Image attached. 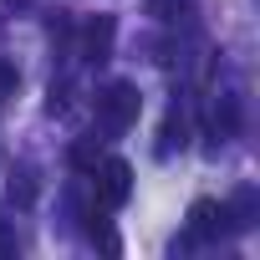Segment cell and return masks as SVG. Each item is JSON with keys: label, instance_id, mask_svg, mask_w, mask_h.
<instances>
[{"label": "cell", "instance_id": "obj_1", "mask_svg": "<svg viewBox=\"0 0 260 260\" xmlns=\"http://www.w3.org/2000/svg\"><path fill=\"white\" fill-rule=\"evenodd\" d=\"M138 112H143V97L133 82H112L97 92V127L102 133H127L138 122Z\"/></svg>", "mask_w": 260, "mask_h": 260}, {"label": "cell", "instance_id": "obj_2", "mask_svg": "<svg viewBox=\"0 0 260 260\" xmlns=\"http://www.w3.org/2000/svg\"><path fill=\"white\" fill-rule=\"evenodd\" d=\"M97 194H102V204L107 209H117V204H127V194H133V169H127V158H102L97 164Z\"/></svg>", "mask_w": 260, "mask_h": 260}, {"label": "cell", "instance_id": "obj_3", "mask_svg": "<svg viewBox=\"0 0 260 260\" xmlns=\"http://www.w3.org/2000/svg\"><path fill=\"white\" fill-rule=\"evenodd\" d=\"M230 230V209L214 204V199H194L189 204V235L194 240H219Z\"/></svg>", "mask_w": 260, "mask_h": 260}, {"label": "cell", "instance_id": "obj_4", "mask_svg": "<svg viewBox=\"0 0 260 260\" xmlns=\"http://www.w3.org/2000/svg\"><path fill=\"white\" fill-rule=\"evenodd\" d=\"M112 36H117V21H112V16H92L87 31H82V56H87V61H107Z\"/></svg>", "mask_w": 260, "mask_h": 260}, {"label": "cell", "instance_id": "obj_5", "mask_svg": "<svg viewBox=\"0 0 260 260\" xmlns=\"http://www.w3.org/2000/svg\"><path fill=\"white\" fill-rule=\"evenodd\" d=\"M189 143V122L179 117V112H169V122H164V143H158V153H174V148H184Z\"/></svg>", "mask_w": 260, "mask_h": 260}, {"label": "cell", "instance_id": "obj_6", "mask_svg": "<svg viewBox=\"0 0 260 260\" xmlns=\"http://www.w3.org/2000/svg\"><path fill=\"white\" fill-rule=\"evenodd\" d=\"M31 199H36V179H31V169L11 174V204H31Z\"/></svg>", "mask_w": 260, "mask_h": 260}, {"label": "cell", "instance_id": "obj_7", "mask_svg": "<svg viewBox=\"0 0 260 260\" xmlns=\"http://www.w3.org/2000/svg\"><path fill=\"white\" fill-rule=\"evenodd\" d=\"M189 6H184V0H148V16L153 21H174V16H184Z\"/></svg>", "mask_w": 260, "mask_h": 260}, {"label": "cell", "instance_id": "obj_8", "mask_svg": "<svg viewBox=\"0 0 260 260\" xmlns=\"http://www.w3.org/2000/svg\"><path fill=\"white\" fill-rule=\"evenodd\" d=\"M214 122H224V133H235V127H240V107H235V97H219V112H214Z\"/></svg>", "mask_w": 260, "mask_h": 260}, {"label": "cell", "instance_id": "obj_9", "mask_svg": "<svg viewBox=\"0 0 260 260\" xmlns=\"http://www.w3.org/2000/svg\"><path fill=\"white\" fill-rule=\"evenodd\" d=\"M16 87H21V72H16L11 61H0V102H6V97H11Z\"/></svg>", "mask_w": 260, "mask_h": 260}, {"label": "cell", "instance_id": "obj_10", "mask_svg": "<svg viewBox=\"0 0 260 260\" xmlns=\"http://www.w3.org/2000/svg\"><path fill=\"white\" fill-rule=\"evenodd\" d=\"M72 164H77V169H97V153H92L87 143H77V148H72Z\"/></svg>", "mask_w": 260, "mask_h": 260}, {"label": "cell", "instance_id": "obj_11", "mask_svg": "<svg viewBox=\"0 0 260 260\" xmlns=\"http://www.w3.org/2000/svg\"><path fill=\"white\" fill-rule=\"evenodd\" d=\"M46 107H51V112H67V87H51V97H46Z\"/></svg>", "mask_w": 260, "mask_h": 260}, {"label": "cell", "instance_id": "obj_12", "mask_svg": "<svg viewBox=\"0 0 260 260\" xmlns=\"http://www.w3.org/2000/svg\"><path fill=\"white\" fill-rule=\"evenodd\" d=\"M0 255H16V235L11 230H0Z\"/></svg>", "mask_w": 260, "mask_h": 260}, {"label": "cell", "instance_id": "obj_13", "mask_svg": "<svg viewBox=\"0 0 260 260\" xmlns=\"http://www.w3.org/2000/svg\"><path fill=\"white\" fill-rule=\"evenodd\" d=\"M16 6H26V0H16Z\"/></svg>", "mask_w": 260, "mask_h": 260}]
</instances>
